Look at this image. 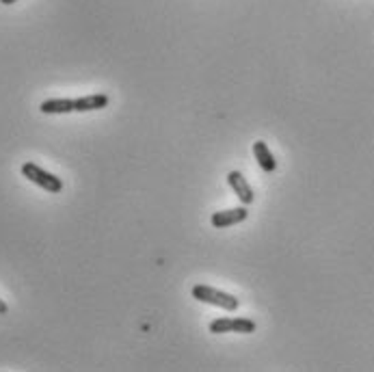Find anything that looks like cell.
<instances>
[{
	"instance_id": "6",
	"label": "cell",
	"mask_w": 374,
	"mask_h": 372,
	"mask_svg": "<svg viewBox=\"0 0 374 372\" xmlns=\"http://www.w3.org/2000/svg\"><path fill=\"white\" fill-rule=\"evenodd\" d=\"M253 154H255L257 165H260L266 171V174H273V171L277 169V160H275L273 152L269 150V146H266L264 141H255L253 143Z\"/></svg>"
},
{
	"instance_id": "2",
	"label": "cell",
	"mask_w": 374,
	"mask_h": 372,
	"mask_svg": "<svg viewBox=\"0 0 374 372\" xmlns=\"http://www.w3.org/2000/svg\"><path fill=\"white\" fill-rule=\"evenodd\" d=\"M22 176L28 178L33 184L41 186L44 191L52 193V195H56V193H61V191H63V182H61V178H56L54 174H50V171L41 169V167L35 165V162H24V165H22Z\"/></svg>"
},
{
	"instance_id": "5",
	"label": "cell",
	"mask_w": 374,
	"mask_h": 372,
	"mask_svg": "<svg viewBox=\"0 0 374 372\" xmlns=\"http://www.w3.org/2000/svg\"><path fill=\"white\" fill-rule=\"evenodd\" d=\"M227 182H229V186L234 188V193H236V197L240 199V204H243V206L253 204V199H255L253 188L249 186V182L245 180V176L240 174V171H229Z\"/></svg>"
},
{
	"instance_id": "4",
	"label": "cell",
	"mask_w": 374,
	"mask_h": 372,
	"mask_svg": "<svg viewBox=\"0 0 374 372\" xmlns=\"http://www.w3.org/2000/svg\"><path fill=\"white\" fill-rule=\"evenodd\" d=\"M247 217H249V210L245 206H238V208H229V210L214 212L210 221H212L214 227H219V230H225V227H232L236 223H243Z\"/></svg>"
},
{
	"instance_id": "7",
	"label": "cell",
	"mask_w": 374,
	"mask_h": 372,
	"mask_svg": "<svg viewBox=\"0 0 374 372\" xmlns=\"http://www.w3.org/2000/svg\"><path fill=\"white\" fill-rule=\"evenodd\" d=\"M39 110L46 113V115H67V113H76V106H74V100L56 98V100H46V102H41Z\"/></svg>"
},
{
	"instance_id": "8",
	"label": "cell",
	"mask_w": 374,
	"mask_h": 372,
	"mask_svg": "<svg viewBox=\"0 0 374 372\" xmlns=\"http://www.w3.org/2000/svg\"><path fill=\"white\" fill-rule=\"evenodd\" d=\"M76 113H89V110H100L108 106V96L104 94H94V96H84L74 100Z\"/></svg>"
},
{
	"instance_id": "9",
	"label": "cell",
	"mask_w": 374,
	"mask_h": 372,
	"mask_svg": "<svg viewBox=\"0 0 374 372\" xmlns=\"http://www.w3.org/2000/svg\"><path fill=\"white\" fill-rule=\"evenodd\" d=\"M7 309H9V307H7V303H5L3 299H0V314H7Z\"/></svg>"
},
{
	"instance_id": "10",
	"label": "cell",
	"mask_w": 374,
	"mask_h": 372,
	"mask_svg": "<svg viewBox=\"0 0 374 372\" xmlns=\"http://www.w3.org/2000/svg\"><path fill=\"white\" fill-rule=\"evenodd\" d=\"M3 5H13V3H18V0H0Z\"/></svg>"
},
{
	"instance_id": "1",
	"label": "cell",
	"mask_w": 374,
	"mask_h": 372,
	"mask_svg": "<svg viewBox=\"0 0 374 372\" xmlns=\"http://www.w3.org/2000/svg\"><path fill=\"white\" fill-rule=\"evenodd\" d=\"M193 299H197L201 303H208V305L223 307L225 312H236L238 309V299L234 295H227V293L217 290V288L206 286V283L193 286Z\"/></svg>"
},
{
	"instance_id": "3",
	"label": "cell",
	"mask_w": 374,
	"mask_h": 372,
	"mask_svg": "<svg viewBox=\"0 0 374 372\" xmlns=\"http://www.w3.org/2000/svg\"><path fill=\"white\" fill-rule=\"evenodd\" d=\"M253 333L255 323L251 319H240V316H221L210 323V333Z\"/></svg>"
}]
</instances>
